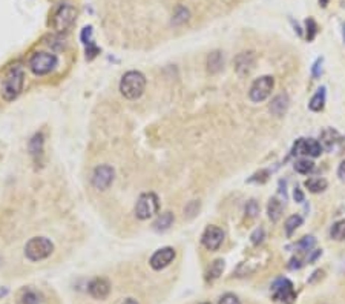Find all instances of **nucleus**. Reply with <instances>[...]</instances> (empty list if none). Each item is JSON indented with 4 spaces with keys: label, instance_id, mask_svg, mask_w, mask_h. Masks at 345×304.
Here are the masks:
<instances>
[{
    "label": "nucleus",
    "instance_id": "nucleus-1",
    "mask_svg": "<svg viewBox=\"0 0 345 304\" xmlns=\"http://www.w3.org/2000/svg\"><path fill=\"white\" fill-rule=\"evenodd\" d=\"M146 88V78L138 71H129L123 75L120 82V91L126 98L135 100L143 94Z\"/></svg>",
    "mask_w": 345,
    "mask_h": 304
},
{
    "label": "nucleus",
    "instance_id": "nucleus-2",
    "mask_svg": "<svg viewBox=\"0 0 345 304\" xmlns=\"http://www.w3.org/2000/svg\"><path fill=\"white\" fill-rule=\"evenodd\" d=\"M23 82H25V74L23 69L14 66L8 71V74L3 78V83H2V95L5 100L11 101L14 98L18 97V94L22 92L23 88Z\"/></svg>",
    "mask_w": 345,
    "mask_h": 304
},
{
    "label": "nucleus",
    "instance_id": "nucleus-3",
    "mask_svg": "<svg viewBox=\"0 0 345 304\" xmlns=\"http://www.w3.org/2000/svg\"><path fill=\"white\" fill-rule=\"evenodd\" d=\"M54 251V245L45 237H35L31 238L26 246H25V255L31 260V261H40L48 258Z\"/></svg>",
    "mask_w": 345,
    "mask_h": 304
},
{
    "label": "nucleus",
    "instance_id": "nucleus-4",
    "mask_svg": "<svg viewBox=\"0 0 345 304\" xmlns=\"http://www.w3.org/2000/svg\"><path fill=\"white\" fill-rule=\"evenodd\" d=\"M275 86V78L272 75H262L259 78H256L255 82L250 86L249 91V97L253 103H261L266 98H269V95L272 94Z\"/></svg>",
    "mask_w": 345,
    "mask_h": 304
},
{
    "label": "nucleus",
    "instance_id": "nucleus-5",
    "mask_svg": "<svg viewBox=\"0 0 345 304\" xmlns=\"http://www.w3.org/2000/svg\"><path fill=\"white\" fill-rule=\"evenodd\" d=\"M270 292L273 300L282 304H293L296 300V292L293 289V285L287 278H278L272 285Z\"/></svg>",
    "mask_w": 345,
    "mask_h": 304
},
{
    "label": "nucleus",
    "instance_id": "nucleus-6",
    "mask_svg": "<svg viewBox=\"0 0 345 304\" xmlns=\"http://www.w3.org/2000/svg\"><path fill=\"white\" fill-rule=\"evenodd\" d=\"M57 66V57L49 52H35L29 60V68L35 75H45Z\"/></svg>",
    "mask_w": 345,
    "mask_h": 304
},
{
    "label": "nucleus",
    "instance_id": "nucleus-7",
    "mask_svg": "<svg viewBox=\"0 0 345 304\" xmlns=\"http://www.w3.org/2000/svg\"><path fill=\"white\" fill-rule=\"evenodd\" d=\"M75 17H77L75 8H74L72 5L65 3V5L60 6V8L57 9V12L54 14L52 26H54V29L58 31V32H65V31H68V29L74 25Z\"/></svg>",
    "mask_w": 345,
    "mask_h": 304
},
{
    "label": "nucleus",
    "instance_id": "nucleus-8",
    "mask_svg": "<svg viewBox=\"0 0 345 304\" xmlns=\"http://www.w3.org/2000/svg\"><path fill=\"white\" fill-rule=\"evenodd\" d=\"M158 212V197L152 192L140 195L135 205V215L140 220H149Z\"/></svg>",
    "mask_w": 345,
    "mask_h": 304
},
{
    "label": "nucleus",
    "instance_id": "nucleus-9",
    "mask_svg": "<svg viewBox=\"0 0 345 304\" xmlns=\"http://www.w3.org/2000/svg\"><path fill=\"white\" fill-rule=\"evenodd\" d=\"M324 148L315 138H299L293 145V155H307V157H319Z\"/></svg>",
    "mask_w": 345,
    "mask_h": 304
},
{
    "label": "nucleus",
    "instance_id": "nucleus-10",
    "mask_svg": "<svg viewBox=\"0 0 345 304\" xmlns=\"http://www.w3.org/2000/svg\"><path fill=\"white\" fill-rule=\"evenodd\" d=\"M201 241L206 249L218 251L222 245V241H224V232H222V229L218 226H207L206 231L202 232Z\"/></svg>",
    "mask_w": 345,
    "mask_h": 304
},
{
    "label": "nucleus",
    "instance_id": "nucleus-11",
    "mask_svg": "<svg viewBox=\"0 0 345 304\" xmlns=\"http://www.w3.org/2000/svg\"><path fill=\"white\" fill-rule=\"evenodd\" d=\"M114 181V169L108 165H101L95 168L92 175V185L100 191H106Z\"/></svg>",
    "mask_w": 345,
    "mask_h": 304
},
{
    "label": "nucleus",
    "instance_id": "nucleus-12",
    "mask_svg": "<svg viewBox=\"0 0 345 304\" xmlns=\"http://www.w3.org/2000/svg\"><path fill=\"white\" fill-rule=\"evenodd\" d=\"M175 260V249L173 248H163L158 249L152 257H151V266L155 271H161L168 268L171 263Z\"/></svg>",
    "mask_w": 345,
    "mask_h": 304
},
{
    "label": "nucleus",
    "instance_id": "nucleus-13",
    "mask_svg": "<svg viewBox=\"0 0 345 304\" xmlns=\"http://www.w3.org/2000/svg\"><path fill=\"white\" fill-rule=\"evenodd\" d=\"M91 297L97 298V300H105L109 292H111V286H109V283L108 280L105 278H95L89 283V288H88Z\"/></svg>",
    "mask_w": 345,
    "mask_h": 304
},
{
    "label": "nucleus",
    "instance_id": "nucleus-14",
    "mask_svg": "<svg viewBox=\"0 0 345 304\" xmlns=\"http://www.w3.org/2000/svg\"><path fill=\"white\" fill-rule=\"evenodd\" d=\"M255 66V54L253 52H242L236 57L235 60V68L238 74L246 75L249 74Z\"/></svg>",
    "mask_w": 345,
    "mask_h": 304
},
{
    "label": "nucleus",
    "instance_id": "nucleus-15",
    "mask_svg": "<svg viewBox=\"0 0 345 304\" xmlns=\"http://www.w3.org/2000/svg\"><path fill=\"white\" fill-rule=\"evenodd\" d=\"M289 105H290V98L287 94H279L276 95L273 100H272V103L269 106L270 112L275 115V117H282L284 114L287 112L289 109Z\"/></svg>",
    "mask_w": 345,
    "mask_h": 304
},
{
    "label": "nucleus",
    "instance_id": "nucleus-16",
    "mask_svg": "<svg viewBox=\"0 0 345 304\" xmlns=\"http://www.w3.org/2000/svg\"><path fill=\"white\" fill-rule=\"evenodd\" d=\"M339 141H341V135H339L336 131H333V129H326V131L322 132V135H321V141H319V143L322 145L324 149L330 151V149L335 148L336 143H339Z\"/></svg>",
    "mask_w": 345,
    "mask_h": 304
},
{
    "label": "nucleus",
    "instance_id": "nucleus-17",
    "mask_svg": "<svg viewBox=\"0 0 345 304\" xmlns=\"http://www.w3.org/2000/svg\"><path fill=\"white\" fill-rule=\"evenodd\" d=\"M306 188L312 192V194H319L324 192L327 189L329 183L326 178H321V177H310L309 180H306Z\"/></svg>",
    "mask_w": 345,
    "mask_h": 304
},
{
    "label": "nucleus",
    "instance_id": "nucleus-18",
    "mask_svg": "<svg viewBox=\"0 0 345 304\" xmlns=\"http://www.w3.org/2000/svg\"><path fill=\"white\" fill-rule=\"evenodd\" d=\"M222 65H224V58H222V54L219 51H213L209 54L207 57V69L212 74H216L218 71H221Z\"/></svg>",
    "mask_w": 345,
    "mask_h": 304
},
{
    "label": "nucleus",
    "instance_id": "nucleus-19",
    "mask_svg": "<svg viewBox=\"0 0 345 304\" xmlns=\"http://www.w3.org/2000/svg\"><path fill=\"white\" fill-rule=\"evenodd\" d=\"M282 211H284L282 201H279L276 197L270 198L269 206H267V214H269V218H270L273 223H276V221L282 217Z\"/></svg>",
    "mask_w": 345,
    "mask_h": 304
},
{
    "label": "nucleus",
    "instance_id": "nucleus-20",
    "mask_svg": "<svg viewBox=\"0 0 345 304\" xmlns=\"http://www.w3.org/2000/svg\"><path fill=\"white\" fill-rule=\"evenodd\" d=\"M173 214L172 212H165V214H161L155 223H154V229L158 231V232H163V231H168L172 225H173Z\"/></svg>",
    "mask_w": 345,
    "mask_h": 304
},
{
    "label": "nucleus",
    "instance_id": "nucleus-21",
    "mask_svg": "<svg viewBox=\"0 0 345 304\" xmlns=\"http://www.w3.org/2000/svg\"><path fill=\"white\" fill-rule=\"evenodd\" d=\"M324 105H326V88H319L318 91H316V94L312 97V100H310V103H309V108L312 109V111H315V112H318V111H322L324 109Z\"/></svg>",
    "mask_w": 345,
    "mask_h": 304
},
{
    "label": "nucleus",
    "instance_id": "nucleus-22",
    "mask_svg": "<svg viewBox=\"0 0 345 304\" xmlns=\"http://www.w3.org/2000/svg\"><path fill=\"white\" fill-rule=\"evenodd\" d=\"M295 171L302 174V175H309L315 171V163L309 158H301L295 161Z\"/></svg>",
    "mask_w": 345,
    "mask_h": 304
},
{
    "label": "nucleus",
    "instance_id": "nucleus-23",
    "mask_svg": "<svg viewBox=\"0 0 345 304\" xmlns=\"http://www.w3.org/2000/svg\"><path fill=\"white\" fill-rule=\"evenodd\" d=\"M222 271H224V261L222 260H215L209 271H207V281H215L216 278H219V275L222 274Z\"/></svg>",
    "mask_w": 345,
    "mask_h": 304
},
{
    "label": "nucleus",
    "instance_id": "nucleus-24",
    "mask_svg": "<svg viewBox=\"0 0 345 304\" xmlns=\"http://www.w3.org/2000/svg\"><path fill=\"white\" fill-rule=\"evenodd\" d=\"M330 237L336 241H345V218L336 221L330 229Z\"/></svg>",
    "mask_w": 345,
    "mask_h": 304
},
{
    "label": "nucleus",
    "instance_id": "nucleus-25",
    "mask_svg": "<svg viewBox=\"0 0 345 304\" xmlns=\"http://www.w3.org/2000/svg\"><path fill=\"white\" fill-rule=\"evenodd\" d=\"M315 245H316L315 237L309 235V237H304V238L298 243V245H296V248H298L299 254H310V252L313 251Z\"/></svg>",
    "mask_w": 345,
    "mask_h": 304
},
{
    "label": "nucleus",
    "instance_id": "nucleus-26",
    "mask_svg": "<svg viewBox=\"0 0 345 304\" xmlns=\"http://www.w3.org/2000/svg\"><path fill=\"white\" fill-rule=\"evenodd\" d=\"M301 225H302V217L301 215H292V217H289L287 221H286V234H287V237H292L293 232Z\"/></svg>",
    "mask_w": 345,
    "mask_h": 304
},
{
    "label": "nucleus",
    "instance_id": "nucleus-27",
    "mask_svg": "<svg viewBox=\"0 0 345 304\" xmlns=\"http://www.w3.org/2000/svg\"><path fill=\"white\" fill-rule=\"evenodd\" d=\"M42 146H43V135L42 134H37L34 135V138L31 140V143H29V151L32 155H40L42 154Z\"/></svg>",
    "mask_w": 345,
    "mask_h": 304
},
{
    "label": "nucleus",
    "instance_id": "nucleus-28",
    "mask_svg": "<svg viewBox=\"0 0 345 304\" xmlns=\"http://www.w3.org/2000/svg\"><path fill=\"white\" fill-rule=\"evenodd\" d=\"M259 214V205L255 200H250L246 205V215H249L250 218H255Z\"/></svg>",
    "mask_w": 345,
    "mask_h": 304
},
{
    "label": "nucleus",
    "instance_id": "nucleus-29",
    "mask_svg": "<svg viewBox=\"0 0 345 304\" xmlns=\"http://www.w3.org/2000/svg\"><path fill=\"white\" fill-rule=\"evenodd\" d=\"M306 25H307V38H309V40H313L315 35H316V32H318V25H316V22H315L313 18H307Z\"/></svg>",
    "mask_w": 345,
    "mask_h": 304
},
{
    "label": "nucleus",
    "instance_id": "nucleus-30",
    "mask_svg": "<svg viewBox=\"0 0 345 304\" xmlns=\"http://www.w3.org/2000/svg\"><path fill=\"white\" fill-rule=\"evenodd\" d=\"M23 304H40V295L35 292H26L23 295Z\"/></svg>",
    "mask_w": 345,
    "mask_h": 304
},
{
    "label": "nucleus",
    "instance_id": "nucleus-31",
    "mask_svg": "<svg viewBox=\"0 0 345 304\" xmlns=\"http://www.w3.org/2000/svg\"><path fill=\"white\" fill-rule=\"evenodd\" d=\"M264 237H266V234H264V229L259 228V229H256V231L252 234V243H253L255 246L261 245V243L264 241Z\"/></svg>",
    "mask_w": 345,
    "mask_h": 304
},
{
    "label": "nucleus",
    "instance_id": "nucleus-32",
    "mask_svg": "<svg viewBox=\"0 0 345 304\" xmlns=\"http://www.w3.org/2000/svg\"><path fill=\"white\" fill-rule=\"evenodd\" d=\"M219 304H241V301H239L238 297H235L233 294H226V295L221 297Z\"/></svg>",
    "mask_w": 345,
    "mask_h": 304
},
{
    "label": "nucleus",
    "instance_id": "nucleus-33",
    "mask_svg": "<svg viewBox=\"0 0 345 304\" xmlns=\"http://www.w3.org/2000/svg\"><path fill=\"white\" fill-rule=\"evenodd\" d=\"M100 52V49L95 46V43L94 42H91V43H88L86 45V58L88 60H92L97 54Z\"/></svg>",
    "mask_w": 345,
    "mask_h": 304
},
{
    "label": "nucleus",
    "instance_id": "nucleus-34",
    "mask_svg": "<svg viewBox=\"0 0 345 304\" xmlns=\"http://www.w3.org/2000/svg\"><path fill=\"white\" fill-rule=\"evenodd\" d=\"M92 28L91 26H86L83 31H82V42L85 43V45H88V43H91L92 42Z\"/></svg>",
    "mask_w": 345,
    "mask_h": 304
},
{
    "label": "nucleus",
    "instance_id": "nucleus-35",
    "mask_svg": "<svg viewBox=\"0 0 345 304\" xmlns=\"http://www.w3.org/2000/svg\"><path fill=\"white\" fill-rule=\"evenodd\" d=\"M322 62H324L322 58H318V60H316V63L313 65L312 72H313V75H315V77H319V75L322 74Z\"/></svg>",
    "mask_w": 345,
    "mask_h": 304
},
{
    "label": "nucleus",
    "instance_id": "nucleus-36",
    "mask_svg": "<svg viewBox=\"0 0 345 304\" xmlns=\"http://www.w3.org/2000/svg\"><path fill=\"white\" fill-rule=\"evenodd\" d=\"M293 198H295L296 203H304L306 197H304V192L301 191V188H295V191H293Z\"/></svg>",
    "mask_w": 345,
    "mask_h": 304
},
{
    "label": "nucleus",
    "instance_id": "nucleus-37",
    "mask_svg": "<svg viewBox=\"0 0 345 304\" xmlns=\"http://www.w3.org/2000/svg\"><path fill=\"white\" fill-rule=\"evenodd\" d=\"M338 177H339V180L342 181V183H345V160L342 161V163L339 165V168H338Z\"/></svg>",
    "mask_w": 345,
    "mask_h": 304
},
{
    "label": "nucleus",
    "instance_id": "nucleus-38",
    "mask_svg": "<svg viewBox=\"0 0 345 304\" xmlns=\"http://www.w3.org/2000/svg\"><path fill=\"white\" fill-rule=\"evenodd\" d=\"M123 304H138V303H137L135 300H132V298H129V300H126V301H125Z\"/></svg>",
    "mask_w": 345,
    "mask_h": 304
},
{
    "label": "nucleus",
    "instance_id": "nucleus-39",
    "mask_svg": "<svg viewBox=\"0 0 345 304\" xmlns=\"http://www.w3.org/2000/svg\"><path fill=\"white\" fill-rule=\"evenodd\" d=\"M319 3H321V6H327L329 0H319Z\"/></svg>",
    "mask_w": 345,
    "mask_h": 304
},
{
    "label": "nucleus",
    "instance_id": "nucleus-40",
    "mask_svg": "<svg viewBox=\"0 0 345 304\" xmlns=\"http://www.w3.org/2000/svg\"><path fill=\"white\" fill-rule=\"evenodd\" d=\"M344 38H345V25H344Z\"/></svg>",
    "mask_w": 345,
    "mask_h": 304
},
{
    "label": "nucleus",
    "instance_id": "nucleus-41",
    "mask_svg": "<svg viewBox=\"0 0 345 304\" xmlns=\"http://www.w3.org/2000/svg\"><path fill=\"white\" fill-rule=\"evenodd\" d=\"M202 304H210V303H202Z\"/></svg>",
    "mask_w": 345,
    "mask_h": 304
}]
</instances>
